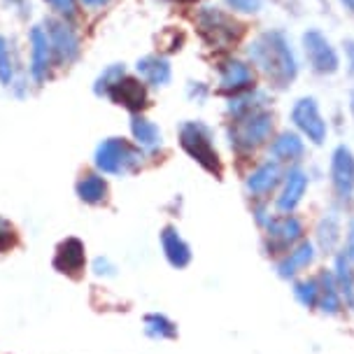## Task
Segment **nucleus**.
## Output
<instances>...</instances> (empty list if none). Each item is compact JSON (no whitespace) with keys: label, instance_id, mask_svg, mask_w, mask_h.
<instances>
[{"label":"nucleus","instance_id":"nucleus-1","mask_svg":"<svg viewBox=\"0 0 354 354\" xmlns=\"http://www.w3.org/2000/svg\"><path fill=\"white\" fill-rule=\"evenodd\" d=\"M248 61L273 88H289L299 77L301 63L292 37L282 28H268L248 44Z\"/></svg>","mask_w":354,"mask_h":354},{"label":"nucleus","instance_id":"nucleus-2","mask_svg":"<svg viewBox=\"0 0 354 354\" xmlns=\"http://www.w3.org/2000/svg\"><path fill=\"white\" fill-rule=\"evenodd\" d=\"M196 30H198L201 40L210 49L217 52H229L233 44L240 42L245 33V26L238 21L233 12H226L219 5H203L196 10L194 15Z\"/></svg>","mask_w":354,"mask_h":354},{"label":"nucleus","instance_id":"nucleus-3","mask_svg":"<svg viewBox=\"0 0 354 354\" xmlns=\"http://www.w3.org/2000/svg\"><path fill=\"white\" fill-rule=\"evenodd\" d=\"M273 131H275V115L270 107H263V110L250 112V115L240 119H231L229 129H226V140H229V147L238 156H250L259 147L270 142Z\"/></svg>","mask_w":354,"mask_h":354},{"label":"nucleus","instance_id":"nucleus-4","mask_svg":"<svg viewBox=\"0 0 354 354\" xmlns=\"http://www.w3.org/2000/svg\"><path fill=\"white\" fill-rule=\"evenodd\" d=\"M177 140H180V147L185 149V154L192 161L198 163L205 173H210L214 177L221 175V156L217 151V145H214V131L201 119H187L177 126Z\"/></svg>","mask_w":354,"mask_h":354},{"label":"nucleus","instance_id":"nucleus-5","mask_svg":"<svg viewBox=\"0 0 354 354\" xmlns=\"http://www.w3.org/2000/svg\"><path fill=\"white\" fill-rule=\"evenodd\" d=\"M145 156L147 154L136 142L126 140V138H105L93 151V168L100 175L126 177L142 168Z\"/></svg>","mask_w":354,"mask_h":354},{"label":"nucleus","instance_id":"nucleus-6","mask_svg":"<svg viewBox=\"0 0 354 354\" xmlns=\"http://www.w3.org/2000/svg\"><path fill=\"white\" fill-rule=\"evenodd\" d=\"M289 122H292L296 133H301L303 140H308L310 145H315V147L326 142L328 124L324 115H322V107L315 96L296 98L292 110H289Z\"/></svg>","mask_w":354,"mask_h":354},{"label":"nucleus","instance_id":"nucleus-7","mask_svg":"<svg viewBox=\"0 0 354 354\" xmlns=\"http://www.w3.org/2000/svg\"><path fill=\"white\" fill-rule=\"evenodd\" d=\"M303 56H306L308 68L319 77H331L340 71V54L333 47V42L322 33L319 28H308L301 35Z\"/></svg>","mask_w":354,"mask_h":354},{"label":"nucleus","instance_id":"nucleus-8","mask_svg":"<svg viewBox=\"0 0 354 354\" xmlns=\"http://www.w3.org/2000/svg\"><path fill=\"white\" fill-rule=\"evenodd\" d=\"M217 86L226 96L250 91V88L257 86V71L252 68V63L248 59L224 56L217 63Z\"/></svg>","mask_w":354,"mask_h":354},{"label":"nucleus","instance_id":"nucleus-9","mask_svg":"<svg viewBox=\"0 0 354 354\" xmlns=\"http://www.w3.org/2000/svg\"><path fill=\"white\" fill-rule=\"evenodd\" d=\"M44 30H47L49 44H52V54H54V63L56 66H71L80 59V35L77 30L71 26V21L59 17H52L42 24Z\"/></svg>","mask_w":354,"mask_h":354},{"label":"nucleus","instance_id":"nucleus-10","mask_svg":"<svg viewBox=\"0 0 354 354\" xmlns=\"http://www.w3.org/2000/svg\"><path fill=\"white\" fill-rule=\"evenodd\" d=\"M266 243H268V252L273 250V254H284L299 245L303 240V221L296 214H273V219L266 226Z\"/></svg>","mask_w":354,"mask_h":354},{"label":"nucleus","instance_id":"nucleus-11","mask_svg":"<svg viewBox=\"0 0 354 354\" xmlns=\"http://www.w3.org/2000/svg\"><path fill=\"white\" fill-rule=\"evenodd\" d=\"M328 177H331V189L336 198L340 203H350L354 196V151L347 145H338L331 151Z\"/></svg>","mask_w":354,"mask_h":354},{"label":"nucleus","instance_id":"nucleus-12","mask_svg":"<svg viewBox=\"0 0 354 354\" xmlns=\"http://www.w3.org/2000/svg\"><path fill=\"white\" fill-rule=\"evenodd\" d=\"M308 185H310V177L301 166H289L284 170V177L275 196L277 214H294L299 210V205L303 203V198H306Z\"/></svg>","mask_w":354,"mask_h":354},{"label":"nucleus","instance_id":"nucleus-13","mask_svg":"<svg viewBox=\"0 0 354 354\" xmlns=\"http://www.w3.org/2000/svg\"><path fill=\"white\" fill-rule=\"evenodd\" d=\"M28 44H30V63H28V75L35 84H44L52 75L54 68V54L52 44H49L47 30L44 26H33L28 33Z\"/></svg>","mask_w":354,"mask_h":354},{"label":"nucleus","instance_id":"nucleus-14","mask_svg":"<svg viewBox=\"0 0 354 354\" xmlns=\"http://www.w3.org/2000/svg\"><path fill=\"white\" fill-rule=\"evenodd\" d=\"M147 84L140 80V77H131L129 73L124 75L122 80L117 82V84H112L107 88L105 98L112 100L115 105H122L126 110L131 112V115H136V112H142L145 107L149 105V91H147Z\"/></svg>","mask_w":354,"mask_h":354},{"label":"nucleus","instance_id":"nucleus-15","mask_svg":"<svg viewBox=\"0 0 354 354\" xmlns=\"http://www.w3.org/2000/svg\"><path fill=\"white\" fill-rule=\"evenodd\" d=\"M284 177V168L273 159H266L252 168L248 177H245V192H248L254 201H266L270 194L280 189V182Z\"/></svg>","mask_w":354,"mask_h":354},{"label":"nucleus","instance_id":"nucleus-16","mask_svg":"<svg viewBox=\"0 0 354 354\" xmlns=\"http://www.w3.org/2000/svg\"><path fill=\"white\" fill-rule=\"evenodd\" d=\"M303 156H306V140L294 129L280 131L275 138H270L268 159L277 161L280 166H299Z\"/></svg>","mask_w":354,"mask_h":354},{"label":"nucleus","instance_id":"nucleus-17","mask_svg":"<svg viewBox=\"0 0 354 354\" xmlns=\"http://www.w3.org/2000/svg\"><path fill=\"white\" fill-rule=\"evenodd\" d=\"M315 257H317V248L310 240L303 238L299 245H294L292 250L284 252L280 257V261H277V275L282 280H294L296 275H301L303 270H308L315 263Z\"/></svg>","mask_w":354,"mask_h":354},{"label":"nucleus","instance_id":"nucleus-18","mask_svg":"<svg viewBox=\"0 0 354 354\" xmlns=\"http://www.w3.org/2000/svg\"><path fill=\"white\" fill-rule=\"evenodd\" d=\"M86 263V248L80 238H66L59 243L54 254V268L63 275L77 277L82 275Z\"/></svg>","mask_w":354,"mask_h":354},{"label":"nucleus","instance_id":"nucleus-19","mask_svg":"<svg viewBox=\"0 0 354 354\" xmlns=\"http://www.w3.org/2000/svg\"><path fill=\"white\" fill-rule=\"evenodd\" d=\"M129 129H131L133 142H136L138 147L145 151V154H156V151L163 149V133H161V129L151 122V119L145 117L142 112L131 115Z\"/></svg>","mask_w":354,"mask_h":354},{"label":"nucleus","instance_id":"nucleus-20","mask_svg":"<svg viewBox=\"0 0 354 354\" xmlns=\"http://www.w3.org/2000/svg\"><path fill=\"white\" fill-rule=\"evenodd\" d=\"M136 73L147 86H168L170 80H173V66L166 56L161 54H147L142 59H138L136 63Z\"/></svg>","mask_w":354,"mask_h":354},{"label":"nucleus","instance_id":"nucleus-21","mask_svg":"<svg viewBox=\"0 0 354 354\" xmlns=\"http://www.w3.org/2000/svg\"><path fill=\"white\" fill-rule=\"evenodd\" d=\"M161 250H163V257H166V261L173 266V268L182 270L187 268L189 263H192V248H189V243L185 238H182V233L175 229V226H166V229L161 231Z\"/></svg>","mask_w":354,"mask_h":354},{"label":"nucleus","instance_id":"nucleus-22","mask_svg":"<svg viewBox=\"0 0 354 354\" xmlns=\"http://www.w3.org/2000/svg\"><path fill=\"white\" fill-rule=\"evenodd\" d=\"M268 107V93L263 88H250V91H243V93H236V96H229L226 98V117L231 119H240L250 112H257V110H263Z\"/></svg>","mask_w":354,"mask_h":354},{"label":"nucleus","instance_id":"nucleus-23","mask_svg":"<svg viewBox=\"0 0 354 354\" xmlns=\"http://www.w3.org/2000/svg\"><path fill=\"white\" fill-rule=\"evenodd\" d=\"M75 194L84 205H103L107 203V196H110V187H107V180L98 173H84L75 185Z\"/></svg>","mask_w":354,"mask_h":354},{"label":"nucleus","instance_id":"nucleus-24","mask_svg":"<svg viewBox=\"0 0 354 354\" xmlns=\"http://www.w3.org/2000/svg\"><path fill=\"white\" fill-rule=\"evenodd\" d=\"M331 275H333V280H336L340 296H343V303L350 310H354V263L343 252H338V254L333 257Z\"/></svg>","mask_w":354,"mask_h":354},{"label":"nucleus","instance_id":"nucleus-25","mask_svg":"<svg viewBox=\"0 0 354 354\" xmlns=\"http://www.w3.org/2000/svg\"><path fill=\"white\" fill-rule=\"evenodd\" d=\"M340 233H343V226H340V217L338 212H324V217L319 219L317 224V248L324 254H336V248L340 245Z\"/></svg>","mask_w":354,"mask_h":354},{"label":"nucleus","instance_id":"nucleus-26","mask_svg":"<svg viewBox=\"0 0 354 354\" xmlns=\"http://www.w3.org/2000/svg\"><path fill=\"white\" fill-rule=\"evenodd\" d=\"M319 280V303L317 308L322 310L324 315H338L340 310H343V296H340L338 287H336V280H333V275L328 273V270H322L317 275Z\"/></svg>","mask_w":354,"mask_h":354},{"label":"nucleus","instance_id":"nucleus-27","mask_svg":"<svg viewBox=\"0 0 354 354\" xmlns=\"http://www.w3.org/2000/svg\"><path fill=\"white\" fill-rule=\"evenodd\" d=\"M145 333L151 340H173L177 336V326L173 319H168L163 313H149L142 319Z\"/></svg>","mask_w":354,"mask_h":354},{"label":"nucleus","instance_id":"nucleus-28","mask_svg":"<svg viewBox=\"0 0 354 354\" xmlns=\"http://www.w3.org/2000/svg\"><path fill=\"white\" fill-rule=\"evenodd\" d=\"M17 82V61L12 52V42L5 35H0V84L12 88Z\"/></svg>","mask_w":354,"mask_h":354},{"label":"nucleus","instance_id":"nucleus-29","mask_svg":"<svg viewBox=\"0 0 354 354\" xmlns=\"http://www.w3.org/2000/svg\"><path fill=\"white\" fill-rule=\"evenodd\" d=\"M294 299L301 303L303 308L313 310L319 303V280L317 277H303V280L294 282Z\"/></svg>","mask_w":354,"mask_h":354},{"label":"nucleus","instance_id":"nucleus-30","mask_svg":"<svg viewBox=\"0 0 354 354\" xmlns=\"http://www.w3.org/2000/svg\"><path fill=\"white\" fill-rule=\"evenodd\" d=\"M126 73L129 71H126L124 63H110V66H105L96 77V82H93V93H96L98 98H105L107 88H110L112 84H117Z\"/></svg>","mask_w":354,"mask_h":354},{"label":"nucleus","instance_id":"nucleus-31","mask_svg":"<svg viewBox=\"0 0 354 354\" xmlns=\"http://www.w3.org/2000/svg\"><path fill=\"white\" fill-rule=\"evenodd\" d=\"M44 3H47V8L59 19L73 21V19L77 17V0H44Z\"/></svg>","mask_w":354,"mask_h":354},{"label":"nucleus","instance_id":"nucleus-32","mask_svg":"<svg viewBox=\"0 0 354 354\" xmlns=\"http://www.w3.org/2000/svg\"><path fill=\"white\" fill-rule=\"evenodd\" d=\"M233 15H259L263 10V0H224Z\"/></svg>","mask_w":354,"mask_h":354},{"label":"nucleus","instance_id":"nucleus-33","mask_svg":"<svg viewBox=\"0 0 354 354\" xmlns=\"http://www.w3.org/2000/svg\"><path fill=\"white\" fill-rule=\"evenodd\" d=\"M91 273L96 277H115L117 275V266L112 263L107 257H96L91 261Z\"/></svg>","mask_w":354,"mask_h":354},{"label":"nucleus","instance_id":"nucleus-34","mask_svg":"<svg viewBox=\"0 0 354 354\" xmlns=\"http://www.w3.org/2000/svg\"><path fill=\"white\" fill-rule=\"evenodd\" d=\"M17 243V231L5 217H0V252H8Z\"/></svg>","mask_w":354,"mask_h":354},{"label":"nucleus","instance_id":"nucleus-35","mask_svg":"<svg viewBox=\"0 0 354 354\" xmlns=\"http://www.w3.org/2000/svg\"><path fill=\"white\" fill-rule=\"evenodd\" d=\"M187 96L196 100V103H201L203 105L207 96H210V86L205 84V82H189L187 84Z\"/></svg>","mask_w":354,"mask_h":354},{"label":"nucleus","instance_id":"nucleus-36","mask_svg":"<svg viewBox=\"0 0 354 354\" xmlns=\"http://www.w3.org/2000/svg\"><path fill=\"white\" fill-rule=\"evenodd\" d=\"M343 254L354 263V217L350 219V224H347V236H345V250H343Z\"/></svg>","mask_w":354,"mask_h":354},{"label":"nucleus","instance_id":"nucleus-37","mask_svg":"<svg viewBox=\"0 0 354 354\" xmlns=\"http://www.w3.org/2000/svg\"><path fill=\"white\" fill-rule=\"evenodd\" d=\"M343 54H345V66L347 73L354 77V40H345L343 42Z\"/></svg>","mask_w":354,"mask_h":354},{"label":"nucleus","instance_id":"nucleus-38","mask_svg":"<svg viewBox=\"0 0 354 354\" xmlns=\"http://www.w3.org/2000/svg\"><path fill=\"white\" fill-rule=\"evenodd\" d=\"M80 3H84L86 8L96 10V8H103V5H107V3H110V0H80Z\"/></svg>","mask_w":354,"mask_h":354},{"label":"nucleus","instance_id":"nucleus-39","mask_svg":"<svg viewBox=\"0 0 354 354\" xmlns=\"http://www.w3.org/2000/svg\"><path fill=\"white\" fill-rule=\"evenodd\" d=\"M338 5L347 12V15L354 17V0H338Z\"/></svg>","mask_w":354,"mask_h":354},{"label":"nucleus","instance_id":"nucleus-40","mask_svg":"<svg viewBox=\"0 0 354 354\" xmlns=\"http://www.w3.org/2000/svg\"><path fill=\"white\" fill-rule=\"evenodd\" d=\"M347 107H350V112H352V117H354V88L350 91V100H347Z\"/></svg>","mask_w":354,"mask_h":354},{"label":"nucleus","instance_id":"nucleus-41","mask_svg":"<svg viewBox=\"0 0 354 354\" xmlns=\"http://www.w3.org/2000/svg\"><path fill=\"white\" fill-rule=\"evenodd\" d=\"M10 5H24V0H8Z\"/></svg>","mask_w":354,"mask_h":354}]
</instances>
